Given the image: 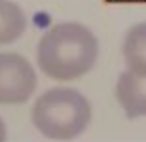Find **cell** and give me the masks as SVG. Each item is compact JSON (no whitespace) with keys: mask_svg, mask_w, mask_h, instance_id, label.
Wrapping results in <instances>:
<instances>
[{"mask_svg":"<svg viewBox=\"0 0 146 142\" xmlns=\"http://www.w3.org/2000/svg\"><path fill=\"white\" fill-rule=\"evenodd\" d=\"M100 56L96 34L80 22H58L38 40L36 64L52 80L70 82L88 74Z\"/></svg>","mask_w":146,"mask_h":142,"instance_id":"1","label":"cell"},{"mask_svg":"<svg viewBox=\"0 0 146 142\" xmlns=\"http://www.w3.org/2000/svg\"><path fill=\"white\" fill-rule=\"evenodd\" d=\"M90 120L92 106L88 98L68 86L44 90L30 108V122L46 140L70 142L86 132Z\"/></svg>","mask_w":146,"mask_h":142,"instance_id":"2","label":"cell"},{"mask_svg":"<svg viewBox=\"0 0 146 142\" xmlns=\"http://www.w3.org/2000/svg\"><path fill=\"white\" fill-rule=\"evenodd\" d=\"M38 86V76L28 58L18 52H0V104L28 102Z\"/></svg>","mask_w":146,"mask_h":142,"instance_id":"3","label":"cell"},{"mask_svg":"<svg viewBox=\"0 0 146 142\" xmlns=\"http://www.w3.org/2000/svg\"><path fill=\"white\" fill-rule=\"evenodd\" d=\"M114 94L128 118L146 116V74L126 68L116 80Z\"/></svg>","mask_w":146,"mask_h":142,"instance_id":"4","label":"cell"},{"mask_svg":"<svg viewBox=\"0 0 146 142\" xmlns=\"http://www.w3.org/2000/svg\"><path fill=\"white\" fill-rule=\"evenodd\" d=\"M122 56L128 70L146 74V20L130 26L122 40Z\"/></svg>","mask_w":146,"mask_h":142,"instance_id":"5","label":"cell"},{"mask_svg":"<svg viewBox=\"0 0 146 142\" xmlns=\"http://www.w3.org/2000/svg\"><path fill=\"white\" fill-rule=\"evenodd\" d=\"M28 20L22 6L14 0H0V46L16 42L26 32Z\"/></svg>","mask_w":146,"mask_h":142,"instance_id":"6","label":"cell"},{"mask_svg":"<svg viewBox=\"0 0 146 142\" xmlns=\"http://www.w3.org/2000/svg\"><path fill=\"white\" fill-rule=\"evenodd\" d=\"M6 138H8L6 122H4V118H2V116H0V142H6Z\"/></svg>","mask_w":146,"mask_h":142,"instance_id":"7","label":"cell"}]
</instances>
